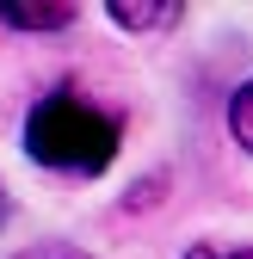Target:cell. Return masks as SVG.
Segmentation results:
<instances>
[{
  "mask_svg": "<svg viewBox=\"0 0 253 259\" xmlns=\"http://www.w3.org/2000/svg\"><path fill=\"white\" fill-rule=\"evenodd\" d=\"M229 130H235V142L253 154V80H247L235 99H229Z\"/></svg>",
  "mask_w": 253,
  "mask_h": 259,
  "instance_id": "cell-4",
  "label": "cell"
},
{
  "mask_svg": "<svg viewBox=\"0 0 253 259\" xmlns=\"http://www.w3.org/2000/svg\"><path fill=\"white\" fill-rule=\"evenodd\" d=\"M7 216H13V198H7V185H0V229H7Z\"/></svg>",
  "mask_w": 253,
  "mask_h": 259,
  "instance_id": "cell-6",
  "label": "cell"
},
{
  "mask_svg": "<svg viewBox=\"0 0 253 259\" xmlns=\"http://www.w3.org/2000/svg\"><path fill=\"white\" fill-rule=\"evenodd\" d=\"M117 142H123V123L68 87L44 93L25 117V154L56 173H105L117 160Z\"/></svg>",
  "mask_w": 253,
  "mask_h": 259,
  "instance_id": "cell-1",
  "label": "cell"
},
{
  "mask_svg": "<svg viewBox=\"0 0 253 259\" xmlns=\"http://www.w3.org/2000/svg\"><path fill=\"white\" fill-rule=\"evenodd\" d=\"M185 259H253V247H216V241H198V247H185Z\"/></svg>",
  "mask_w": 253,
  "mask_h": 259,
  "instance_id": "cell-5",
  "label": "cell"
},
{
  "mask_svg": "<svg viewBox=\"0 0 253 259\" xmlns=\"http://www.w3.org/2000/svg\"><path fill=\"white\" fill-rule=\"evenodd\" d=\"M74 19H80L74 7H0L7 31H68Z\"/></svg>",
  "mask_w": 253,
  "mask_h": 259,
  "instance_id": "cell-2",
  "label": "cell"
},
{
  "mask_svg": "<svg viewBox=\"0 0 253 259\" xmlns=\"http://www.w3.org/2000/svg\"><path fill=\"white\" fill-rule=\"evenodd\" d=\"M117 31H154V25H179V7H142V0H117L105 7Z\"/></svg>",
  "mask_w": 253,
  "mask_h": 259,
  "instance_id": "cell-3",
  "label": "cell"
}]
</instances>
